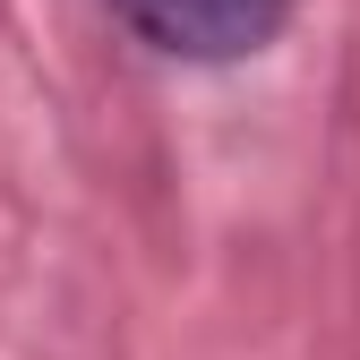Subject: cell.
Here are the masks:
<instances>
[{
    "label": "cell",
    "instance_id": "1",
    "mask_svg": "<svg viewBox=\"0 0 360 360\" xmlns=\"http://www.w3.org/2000/svg\"><path fill=\"white\" fill-rule=\"evenodd\" d=\"M112 18L155 43L172 60H198V69H223V60H249L283 34L292 0H112Z\"/></svg>",
    "mask_w": 360,
    "mask_h": 360
}]
</instances>
